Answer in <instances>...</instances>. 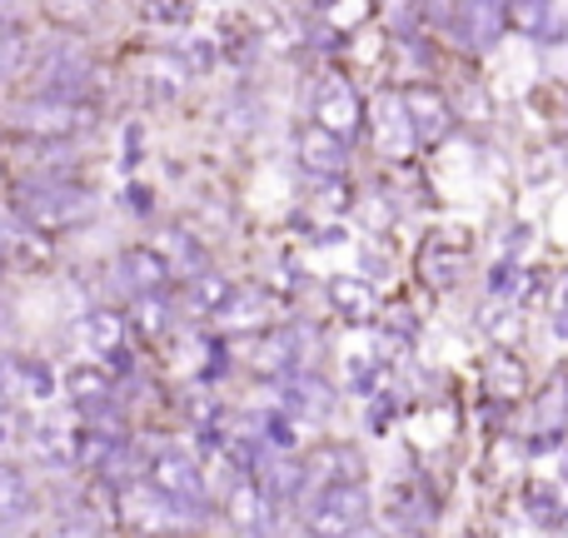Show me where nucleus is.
I'll return each mask as SVG.
<instances>
[{
    "label": "nucleus",
    "mask_w": 568,
    "mask_h": 538,
    "mask_svg": "<svg viewBox=\"0 0 568 538\" xmlns=\"http://www.w3.org/2000/svg\"><path fill=\"white\" fill-rule=\"evenodd\" d=\"M304 524L314 534H359L369 524V494L354 484H320L304 499Z\"/></svg>",
    "instance_id": "f257e3e1"
},
{
    "label": "nucleus",
    "mask_w": 568,
    "mask_h": 538,
    "mask_svg": "<svg viewBox=\"0 0 568 538\" xmlns=\"http://www.w3.org/2000/svg\"><path fill=\"white\" fill-rule=\"evenodd\" d=\"M10 125L30 140H70L90 125V115H85V105H75L65 95H36L10 110Z\"/></svg>",
    "instance_id": "f03ea898"
},
{
    "label": "nucleus",
    "mask_w": 568,
    "mask_h": 538,
    "mask_svg": "<svg viewBox=\"0 0 568 538\" xmlns=\"http://www.w3.org/2000/svg\"><path fill=\"white\" fill-rule=\"evenodd\" d=\"M30 75H36V95L75 100V95H85V85H90V60L75 40H50V45L36 55Z\"/></svg>",
    "instance_id": "7ed1b4c3"
},
{
    "label": "nucleus",
    "mask_w": 568,
    "mask_h": 538,
    "mask_svg": "<svg viewBox=\"0 0 568 538\" xmlns=\"http://www.w3.org/2000/svg\"><path fill=\"white\" fill-rule=\"evenodd\" d=\"M20 210H26V220L36 230H70V225H85V220L95 215V200H90L85 190H70V185H36V190H26Z\"/></svg>",
    "instance_id": "20e7f679"
},
{
    "label": "nucleus",
    "mask_w": 568,
    "mask_h": 538,
    "mask_svg": "<svg viewBox=\"0 0 568 538\" xmlns=\"http://www.w3.org/2000/svg\"><path fill=\"white\" fill-rule=\"evenodd\" d=\"M225 519L235 524L240 534H265V529H275V494L265 489V479H255V474H240V479L230 484Z\"/></svg>",
    "instance_id": "39448f33"
},
{
    "label": "nucleus",
    "mask_w": 568,
    "mask_h": 538,
    "mask_svg": "<svg viewBox=\"0 0 568 538\" xmlns=\"http://www.w3.org/2000/svg\"><path fill=\"white\" fill-rule=\"evenodd\" d=\"M150 484H160L180 509H200V504H205V474H200V464L180 449H165L155 464H150Z\"/></svg>",
    "instance_id": "423d86ee"
},
{
    "label": "nucleus",
    "mask_w": 568,
    "mask_h": 538,
    "mask_svg": "<svg viewBox=\"0 0 568 538\" xmlns=\"http://www.w3.org/2000/svg\"><path fill=\"white\" fill-rule=\"evenodd\" d=\"M374 135H379V150L389 160H404L419 145V130H414V115H409V105H404V95H379V105H374Z\"/></svg>",
    "instance_id": "0eeeda50"
},
{
    "label": "nucleus",
    "mask_w": 568,
    "mask_h": 538,
    "mask_svg": "<svg viewBox=\"0 0 568 538\" xmlns=\"http://www.w3.org/2000/svg\"><path fill=\"white\" fill-rule=\"evenodd\" d=\"M314 120L349 140L354 130H359V95H354L344 80H324V85L314 90Z\"/></svg>",
    "instance_id": "6e6552de"
},
{
    "label": "nucleus",
    "mask_w": 568,
    "mask_h": 538,
    "mask_svg": "<svg viewBox=\"0 0 568 538\" xmlns=\"http://www.w3.org/2000/svg\"><path fill=\"white\" fill-rule=\"evenodd\" d=\"M300 160H304V170H314V175H344L349 150H344V135H334V130H324L320 120H314V125L300 135Z\"/></svg>",
    "instance_id": "1a4fd4ad"
},
{
    "label": "nucleus",
    "mask_w": 568,
    "mask_h": 538,
    "mask_svg": "<svg viewBox=\"0 0 568 538\" xmlns=\"http://www.w3.org/2000/svg\"><path fill=\"white\" fill-rule=\"evenodd\" d=\"M30 459L45 464V469H70V464H80V434H70L55 419L36 424L30 429Z\"/></svg>",
    "instance_id": "9d476101"
},
{
    "label": "nucleus",
    "mask_w": 568,
    "mask_h": 538,
    "mask_svg": "<svg viewBox=\"0 0 568 538\" xmlns=\"http://www.w3.org/2000/svg\"><path fill=\"white\" fill-rule=\"evenodd\" d=\"M404 105H409V115H414V130H419V140H444L449 135V125H454V115H449V100L439 95V90H429V85H414V90H404Z\"/></svg>",
    "instance_id": "9b49d317"
},
{
    "label": "nucleus",
    "mask_w": 568,
    "mask_h": 538,
    "mask_svg": "<svg viewBox=\"0 0 568 538\" xmlns=\"http://www.w3.org/2000/svg\"><path fill=\"white\" fill-rule=\"evenodd\" d=\"M310 479L314 484H354L364 474V459L349 449V444H324V449L310 454Z\"/></svg>",
    "instance_id": "f8f14e48"
},
{
    "label": "nucleus",
    "mask_w": 568,
    "mask_h": 538,
    "mask_svg": "<svg viewBox=\"0 0 568 538\" xmlns=\"http://www.w3.org/2000/svg\"><path fill=\"white\" fill-rule=\"evenodd\" d=\"M165 260L150 255V250H130V255H120V280H125V290L135 294H155L160 284H165Z\"/></svg>",
    "instance_id": "ddd939ff"
},
{
    "label": "nucleus",
    "mask_w": 568,
    "mask_h": 538,
    "mask_svg": "<svg viewBox=\"0 0 568 538\" xmlns=\"http://www.w3.org/2000/svg\"><path fill=\"white\" fill-rule=\"evenodd\" d=\"M75 339L85 344L90 354H115L120 349V314H85V319L75 324Z\"/></svg>",
    "instance_id": "4468645a"
},
{
    "label": "nucleus",
    "mask_w": 568,
    "mask_h": 538,
    "mask_svg": "<svg viewBox=\"0 0 568 538\" xmlns=\"http://www.w3.org/2000/svg\"><path fill=\"white\" fill-rule=\"evenodd\" d=\"M30 514V484L0 464V524H20Z\"/></svg>",
    "instance_id": "2eb2a0df"
},
{
    "label": "nucleus",
    "mask_w": 568,
    "mask_h": 538,
    "mask_svg": "<svg viewBox=\"0 0 568 538\" xmlns=\"http://www.w3.org/2000/svg\"><path fill=\"white\" fill-rule=\"evenodd\" d=\"M230 294H235V290H230V280H220V274H190V300H195V309L200 314H220V309H225V304H230Z\"/></svg>",
    "instance_id": "dca6fc26"
},
{
    "label": "nucleus",
    "mask_w": 568,
    "mask_h": 538,
    "mask_svg": "<svg viewBox=\"0 0 568 538\" xmlns=\"http://www.w3.org/2000/svg\"><path fill=\"white\" fill-rule=\"evenodd\" d=\"M260 479H265V489L275 494V499H290V494H300V489H304L310 469H300V464H284V459H265Z\"/></svg>",
    "instance_id": "f3484780"
},
{
    "label": "nucleus",
    "mask_w": 568,
    "mask_h": 538,
    "mask_svg": "<svg viewBox=\"0 0 568 538\" xmlns=\"http://www.w3.org/2000/svg\"><path fill=\"white\" fill-rule=\"evenodd\" d=\"M329 300L339 304L344 314H354V319L374 309V290H369L364 280H334V284H329Z\"/></svg>",
    "instance_id": "a211bd4d"
},
{
    "label": "nucleus",
    "mask_w": 568,
    "mask_h": 538,
    "mask_svg": "<svg viewBox=\"0 0 568 538\" xmlns=\"http://www.w3.org/2000/svg\"><path fill=\"white\" fill-rule=\"evenodd\" d=\"M509 20L529 35H549V0H509Z\"/></svg>",
    "instance_id": "6ab92c4d"
},
{
    "label": "nucleus",
    "mask_w": 568,
    "mask_h": 538,
    "mask_svg": "<svg viewBox=\"0 0 568 538\" xmlns=\"http://www.w3.org/2000/svg\"><path fill=\"white\" fill-rule=\"evenodd\" d=\"M20 55H26V35H20L16 20L0 16V80L16 75V70H20Z\"/></svg>",
    "instance_id": "aec40b11"
},
{
    "label": "nucleus",
    "mask_w": 568,
    "mask_h": 538,
    "mask_svg": "<svg viewBox=\"0 0 568 538\" xmlns=\"http://www.w3.org/2000/svg\"><path fill=\"white\" fill-rule=\"evenodd\" d=\"M489 389L499 394V399H514V394H524V369L514 359H489Z\"/></svg>",
    "instance_id": "412c9836"
},
{
    "label": "nucleus",
    "mask_w": 568,
    "mask_h": 538,
    "mask_svg": "<svg viewBox=\"0 0 568 538\" xmlns=\"http://www.w3.org/2000/svg\"><path fill=\"white\" fill-rule=\"evenodd\" d=\"M70 394H75V399L110 394V369H70Z\"/></svg>",
    "instance_id": "4be33fe9"
},
{
    "label": "nucleus",
    "mask_w": 568,
    "mask_h": 538,
    "mask_svg": "<svg viewBox=\"0 0 568 538\" xmlns=\"http://www.w3.org/2000/svg\"><path fill=\"white\" fill-rule=\"evenodd\" d=\"M20 384H26L30 399H50L55 394V379H50L45 364H20Z\"/></svg>",
    "instance_id": "5701e85b"
},
{
    "label": "nucleus",
    "mask_w": 568,
    "mask_h": 538,
    "mask_svg": "<svg viewBox=\"0 0 568 538\" xmlns=\"http://www.w3.org/2000/svg\"><path fill=\"white\" fill-rule=\"evenodd\" d=\"M135 309H140V329H145V334H160V329H165V300H155V294H140V304H135Z\"/></svg>",
    "instance_id": "b1692460"
},
{
    "label": "nucleus",
    "mask_w": 568,
    "mask_h": 538,
    "mask_svg": "<svg viewBox=\"0 0 568 538\" xmlns=\"http://www.w3.org/2000/svg\"><path fill=\"white\" fill-rule=\"evenodd\" d=\"M260 429H265V444H275V449H294V424L284 419V414H270Z\"/></svg>",
    "instance_id": "393cba45"
},
{
    "label": "nucleus",
    "mask_w": 568,
    "mask_h": 538,
    "mask_svg": "<svg viewBox=\"0 0 568 538\" xmlns=\"http://www.w3.org/2000/svg\"><path fill=\"white\" fill-rule=\"evenodd\" d=\"M150 16L155 20H190V10H195V0H150Z\"/></svg>",
    "instance_id": "a878e982"
},
{
    "label": "nucleus",
    "mask_w": 568,
    "mask_h": 538,
    "mask_svg": "<svg viewBox=\"0 0 568 538\" xmlns=\"http://www.w3.org/2000/svg\"><path fill=\"white\" fill-rule=\"evenodd\" d=\"M0 240H6V235H0Z\"/></svg>",
    "instance_id": "bb28decb"
}]
</instances>
